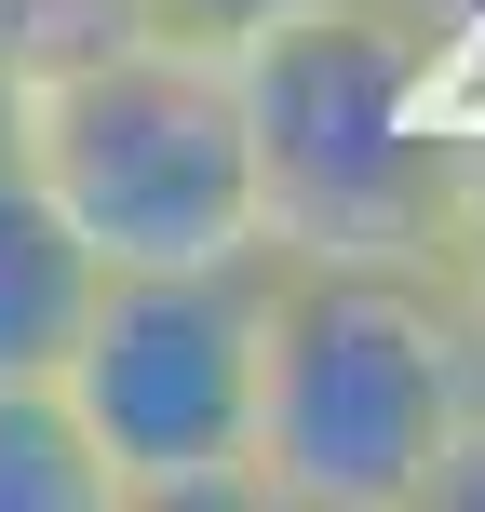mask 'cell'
Masks as SVG:
<instances>
[{
  "instance_id": "6da1fadb",
  "label": "cell",
  "mask_w": 485,
  "mask_h": 512,
  "mask_svg": "<svg viewBox=\"0 0 485 512\" xmlns=\"http://www.w3.org/2000/svg\"><path fill=\"white\" fill-rule=\"evenodd\" d=\"M472 324L432 256H283L256 337V499L270 512H432L472 432Z\"/></svg>"
},
{
  "instance_id": "7a4b0ae2",
  "label": "cell",
  "mask_w": 485,
  "mask_h": 512,
  "mask_svg": "<svg viewBox=\"0 0 485 512\" xmlns=\"http://www.w3.org/2000/svg\"><path fill=\"white\" fill-rule=\"evenodd\" d=\"M230 68L256 135V230L283 256H432L472 95L405 0H324L297 27H256Z\"/></svg>"
},
{
  "instance_id": "3957f363",
  "label": "cell",
  "mask_w": 485,
  "mask_h": 512,
  "mask_svg": "<svg viewBox=\"0 0 485 512\" xmlns=\"http://www.w3.org/2000/svg\"><path fill=\"white\" fill-rule=\"evenodd\" d=\"M0 135L54 189L108 270L135 256H230L256 230V135H243V68L216 41L122 14L95 41H54L0 68Z\"/></svg>"
},
{
  "instance_id": "277c9868",
  "label": "cell",
  "mask_w": 485,
  "mask_h": 512,
  "mask_svg": "<svg viewBox=\"0 0 485 512\" xmlns=\"http://www.w3.org/2000/svg\"><path fill=\"white\" fill-rule=\"evenodd\" d=\"M256 337H270V243L95 270V310L54 378H68L122 512L256 499Z\"/></svg>"
},
{
  "instance_id": "5b68a950",
  "label": "cell",
  "mask_w": 485,
  "mask_h": 512,
  "mask_svg": "<svg viewBox=\"0 0 485 512\" xmlns=\"http://www.w3.org/2000/svg\"><path fill=\"white\" fill-rule=\"evenodd\" d=\"M95 270L108 256L54 216V189L14 162V135H0V378H54L81 337V310H95Z\"/></svg>"
},
{
  "instance_id": "8992f818",
  "label": "cell",
  "mask_w": 485,
  "mask_h": 512,
  "mask_svg": "<svg viewBox=\"0 0 485 512\" xmlns=\"http://www.w3.org/2000/svg\"><path fill=\"white\" fill-rule=\"evenodd\" d=\"M0 512H122L68 378H0Z\"/></svg>"
},
{
  "instance_id": "52a82bcc",
  "label": "cell",
  "mask_w": 485,
  "mask_h": 512,
  "mask_svg": "<svg viewBox=\"0 0 485 512\" xmlns=\"http://www.w3.org/2000/svg\"><path fill=\"white\" fill-rule=\"evenodd\" d=\"M432 270H445V297H459V324H472V364H485V108H472V135H459V176H445Z\"/></svg>"
},
{
  "instance_id": "ba28073f",
  "label": "cell",
  "mask_w": 485,
  "mask_h": 512,
  "mask_svg": "<svg viewBox=\"0 0 485 512\" xmlns=\"http://www.w3.org/2000/svg\"><path fill=\"white\" fill-rule=\"evenodd\" d=\"M149 27H176V41H216V54H243L256 27H297V14H324V0H135Z\"/></svg>"
}]
</instances>
